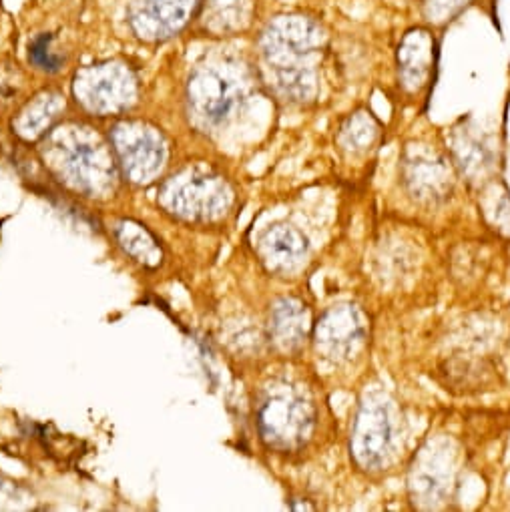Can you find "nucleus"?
<instances>
[{"label":"nucleus","mask_w":510,"mask_h":512,"mask_svg":"<svg viewBox=\"0 0 510 512\" xmlns=\"http://www.w3.org/2000/svg\"><path fill=\"white\" fill-rule=\"evenodd\" d=\"M75 97L91 113L111 115L135 103L137 81L121 63L93 65L77 73Z\"/></svg>","instance_id":"3"},{"label":"nucleus","mask_w":510,"mask_h":512,"mask_svg":"<svg viewBox=\"0 0 510 512\" xmlns=\"http://www.w3.org/2000/svg\"><path fill=\"white\" fill-rule=\"evenodd\" d=\"M310 328L308 308L296 298L280 300L272 310V334L284 350H296Z\"/></svg>","instance_id":"15"},{"label":"nucleus","mask_w":510,"mask_h":512,"mask_svg":"<svg viewBox=\"0 0 510 512\" xmlns=\"http://www.w3.org/2000/svg\"><path fill=\"white\" fill-rule=\"evenodd\" d=\"M165 205L183 219L213 221L227 213L233 201L229 185L213 175H189L171 181L163 193Z\"/></svg>","instance_id":"4"},{"label":"nucleus","mask_w":510,"mask_h":512,"mask_svg":"<svg viewBox=\"0 0 510 512\" xmlns=\"http://www.w3.org/2000/svg\"><path fill=\"white\" fill-rule=\"evenodd\" d=\"M500 215L504 217V225L510 227V201H504V205L500 207Z\"/></svg>","instance_id":"22"},{"label":"nucleus","mask_w":510,"mask_h":512,"mask_svg":"<svg viewBox=\"0 0 510 512\" xmlns=\"http://www.w3.org/2000/svg\"><path fill=\"white\" fill-rule=\"evenodd\" d=\"M260 251L272 270L290 272L304 262L308 253V241L292 225H274L264 233L260 241Z\"/></svg>","instance_id":"14"},{"label":"nucleus","mask_w":510,"mask_h":512,"mask_svg":"<svg viewBox=\"0 0 510 512\" xmlns=\"http://www.w3.org/2000/svg\"><path fill=\"white\" fill-rule=\"evenodd\" d=\"M117 237L125 251H129L141 264L157 266L161 262V249L157 247V241L139 223L123 221L117 229Z\"/></svg>","instance_id":"18"},{"label":"nucleus","mask_w":510,"mask_h":512,"mask_svg":"<svg viewBox=\"0 0 510 512\" xmlns=\"http://www.w3.org/2000/svg\"><path fill=\"white\" fill-rule=\"evenodd\" d=\"M53 43H55L53 35H39L37 39H33V43L29 47V59L37 69L57 73L63 67L65 59H63V55L55 53Z\"/></svg>","instance_id":"21"},{"label":"nucleus","mask_w":510,"mask_h":512,"mask_svg":"<svg viewBox=\"0 0 510 512\" xmlns=\"http://www.w3.org/2000/svg\"><path fill=\"white\" fill-rule=\"evenodd\" d=\"M187 95L193 115L205 125L217 127L239 109L243 89L229 73L217 67H203L189 79Z\"/></svg>","instance_id":"5"},{"label":"nucleus","mask_w":510,"mask_h":512,"mask_svg":"<svg viewBox=\"0 0 510 512\" xmlns=\"http://www.w3.org/2000/svg\"><path fill=\"white\" fill-rule=\"evenodd\" d=\"M197 7L199 0H133L129 23L141 41L159 43L177 35Z\"/></svg>","instance_id":"10"},{"label":"nucleus","mask_w":510,"mask_h":512,"mask_svg":"<svg viewBox=\"0 0 510 512\" xmlns=\"http://www.w3.org/2000/svg\"><path fill=\"white\" fill-rule=\"evenodd\" d=\"M113 149L135 183H149L165 163V143L159 131L141 123H121L111 133Z\"/></svg>","instance_id":"6"},{"label":"nucleus","mask_w":510,"mask_h":512,"mask_svg":"<svg viewBox=\"0 0 510 512\" xmlns=\"http://www.w3.org/2000/svg\"><path fill=\"white\" fill-rule=\"evenodd\" d=\"M436 63L438 43L434 33L426 27H414L406 31L396 51L398 79L402 89L410 95L422 93L434 77Z\"/></svg>","instance_id":"11"},{"label":"nucleus","mask_w":510,"mask_h":512,"mask_svg":"<svg viewBox=\"0 0 510 512\" xmlns=\"http://www.w3.org/2000/svg\"><path fill=\"white\" fill-rule=\"evenodd\" d=\"M368 320L360 308L340 304L330 308L314 328L316 350L330 362H348L366 342Z\"/></svg>","instance_id":"8"},{"label":"nucleus","mask_w":510,"mask_h":512,"mask_svg":"<svg viewBox=\"0 0 510 512\" xmlns=\"http://www.w3.org/2000/svg\"><path fill=\"white\" fill-rule=\"evenodd\" d=\"M258 426L272 448L298 450L316 430V408L298 388L276 386L260 404Z\"/></svg>","instance_id":"2"},{"label":"nucleus","mask_w":510,"mask_h":512,"mask_svg":"<svg viewBox=\"0 0 510 512\" xmlns=\"http://www.w3.org/2000/svg\"><path fill=\"white\" fill-rule=\"evenodd\" d=\"M402 179L412 197L426 203L442 201L452 189V175L446 161L420 145L406 149L402 159Z\"/></svg>","instance_id":"12"},{"label":"nucleus","mask_w":510,"mask_h":512,"mask_svg":"<svg viewBox=\"0 0 510 512\" xmlns=\"http://www.w3.org/2000/svg\"><path fill=\"white\" fill-rule=\"evenodd\" d=\"M63 171L83 191H103L113 173V161L105 145L87 133H69L63 139Z\"/></svg>","instance_id":"9"},{"label":"nucleus","mask_w":510,"mask_h":512,"mask_svg":"<svg viewBox=\"0 0 510 512\" xmlns=\"http://www.w3.org/2000/svg\"><path fill=\"white\" fill-rule=\"evenodd\" d=\"M328 49L324 25L304 13L272 19L260 37V51L274 91L290 103H312L320 93V57Z\"/></svg>","instance_id":"1"},{"label":"nucleus","mask_w":510,"mask_h":512,"mask_svg":"<svg viewBox=\"0 0 510 512\" xmlns=\"http://www.w3.org/2000/svg\"><path fill=\"white\" fill-rule=\"evenodd\" d=\"M472 0H420L422 17L432 25H446L454 21Z\"/></svg>","instance_id":"20"},{"label":"nucleus","mask_w":510,"mask_h":512,"mask_svg":"<svg viewBox=\"0 0 510 512\" xmlns=\"http://www.w3.org/2000/svg\"><path fill=\"white\" fill-rule=\"evenodd\" d=\"M63 109H65V97H61L59 93H41L17 117L15 121L17 133L23 135L25 139H37L57 121Z\"/></svg>","instance_id":"17"},{"label":"nucleus","mask_w":510,"mask_h":512,"mask_svg":"<svg viewBox=\"0 0 510 512\" xmlns=\"http://www.w3.org/2000/svg\"><path fill=\"white\" fill-rule=\"evenodd\" d=\"M258 0H199L197 23L211 37H235L251 29Z\"/></svg>","instance_id":"13"},{"label":"nucleus","mask_w":510,"mask_h":512,"mask_svg":"<svg viewBox=\"0 0 510 512\" xmlns=\"http://www.w3.org/2000/svg\"><path fill=\"white\" fill-rule=\"evenodd\" d=\"M378 137H380L378 119L370 111L360 109L342 121L336 135V143L346 155L358 157L368 153L376 145Z\"/></svg>","instance_id":"16"},{"label":"nucleus","mask_w":510,"mask_h":512,"mask_svg":"<svg viewBox=\"0 0 510 512\" xmlns=\"http://www.w3.org/2000/svg\"><path fill=\"white\" fill-rule=\"evenodd\" d=\"M394 442V424L388 404L370 396L360 404L354 420L350 450L360 468L374 470L386 462Z\"/></svg>","instance_id":"7"},{"label":"nucleus","mask_w":510,"mask_h":512,"mask_svg":"<svg viewBox=\"0 0 510 512\" xmlns=\"http://www.w3.org/2000/svg\"><path fill=\"white\" fill-rule=\"evenodd\" d=\"M440 458L432 456V458H424L418 468H414V476H412V486L416 490L418 496H422L426 502H434L440 498V494L444 492V482L448 478V474H444L438 468Z\"/></svg>","instance_id":"19"}]
</instances>
